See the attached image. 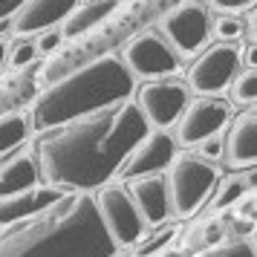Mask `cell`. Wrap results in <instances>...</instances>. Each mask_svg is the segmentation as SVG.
<instances>
[{
  "label": "cell",
  "mask_w": 257,
  "mask_h": 257,
  "mask_svg": "<svg viewBox=\"0 0 257 257\" xmlns=\"http://www.w3.org/2000/svg\"><path fill=\"white\" fill-rule=\"evenodd\" d=\"M38 49L35 44L29 41V38H18L12 47L6 49V64L12 67V70H24V67H29L32 61H35Z\"/></svg>",
  "instance_id": "cell-24"
},
{
  "label": "cell",
  "mask_w": 257,
  "mask_h": 257,
  "mask_svg": "<svg viewBox=\"0 0 257 257\" xmlns=\"http://www.w3.org/2000/svg\"><path fill=\"white\" fill-rule=\"evenodd\" d=\"M116 251L93 194L84 191H64L52 205L0 234V257H113Z\"/></svg>",
  "instance_id": "cell-2"
},
{
  "label": "cell",
  "mask_w": 257,
  "mask_h": 257,
  "mask_svg": "<svg viewBox=\"0 0 257 257\" xmlns=\"http://www.w3.org/2000/svg\"><path fill=\"white\" fill-rule=\"evenodd\" d=\"M159 32L179 58H197L211 41V12L199 0H182L179 6L168 9L159 21Z\"/></svg>",
  "instance_id": "cell-5"
},
{
  "label": "cell",
  "mask_w": 257,
  "mask_h": 257,
  "mask_svg": "<svg viewBox=\"0 0 257 257\" xmlns=\"http://www.w3.org/2000/svg\"><path fill=\"white\" fill-rule=\"evenodd\" d=\"M29 116L21 110L12 113H0V156H9L12 151H18L29 136Z\"/></svg>",
  "instance_id": "cell-18"
},
{
  "label": "cell",
  "mask_w": 257,
  "mask_h": 257,
  "mask_svg": "<svg viewBox=\"0 0 257 257\" xmlns=\"http://www.w3.org/2000/svg\"><path fill=\"white\" fill-rule=\"evenodd\" d=\"M231 231L237 234L234 240H245L248 234H254V220H248V217H237V220H231Z\"/></svg>",
  "instance_id": "cell-29"
},
{
  "label": "cell",
  "mask_w": 257,
  "mask_h": 257,
  "mask_svg": "<svg viewBox=\"0 0 257 257\" xmlns=\"http://www.w3.org/2000/svg\"><path fill=\"white\" fill-rule=\"evenodd\" d=\"M208 6L220 15H240V12L254 9L257 0H208Z\"/></svg>",
  "instance_id": "cell-27"
},
{
  "label": "cell",
  "mask_w": 257,
  "mask_h": 257,
  "mask_svg": "<svg viewBox=\"0 0 257 257\" xmlns=\"http://www.w3.org/2000/svg\"><path fill=\"white\" fill-rule=\"evenodd\" d=\"M231 101L234 104H257V70L237 72L231 81Z\"/></svg>",
  "instance_id": "cell-20"
},
{
  "label": "cell",
  "mask_w": 257,
  "mask_h": 257,
  "mask_svg": "<svg viewBox=\"0 0 257 257\" xmlns=\"http://www.w3.org/2000/svg\"><path fill=\"white\" fill-rule=\"evenodd\" d=\"M81 0H24V6L12 15V35H41L47 29H55L67 21V15Z\"/></svg>",
  "instance_id": "cell-12"
},
{
  "label": "cell",
  "mask_w": 257,
  "mask_h": 257,
  "mask_svg": "<svg viewBox=\"0 0 257 257\" xmlns=\"http://www.w3.org/2000/svg\"><path fill=\"white\" fill-rule=\"evenodd\" d=\"M245 194V185L243 179H240V174H228L222 176L220 182H217V188H214V197H211V208L214 211H225L231 208L234 202H240Z\"/></svg>",
  "instance_id": "cell-19"
},
{
  "label": "cell",
  "mask_w": 257,
  "mask_h": 257,
  "mask_svg": "<svg viewBox=\"0 0 257 257\" xmlns=\"http://www.w3.org/2000/svg\"><path fill=\"white\" fill-rule=\"evenodd\" d=\"M225 162L231 168H243V171L257 165V113H240L228 121Z\"/></svg>",
  "instance_id": "cell-14"
},
{
  "label": "cell",
  "mask_w": 257,
  "mask_h": 257,
  "mask_svg": "<svg viewBox=\"0 0 257 257\" xmlns=\"http://www.w3.org/2000/svg\"><path fill=\"white\" fill-rule=\"evenodd\" d=\"M176 139L168 130H148L136 148L130 151V156L124 159V165L118 168V174L124 179H139V176H151V174H162L168 171V165L174 162L176 156Z\"/></svg>",
  "instance_id": "cell-11"
},
{
  "label": "cell",
  "mask_w": 257,
  "mask_h": 257,
  "mask_svg": "<svg viewBox=\"0 0 257 257\" xmlns=\"http://www.w3.org/2000/svg\"><path fill=\"white\" fill-rule=\"evenodd\" d=\"M61 29H47V32H41V38L35 41V49L38 52H55L61 47Z\"/></svg>",
  "instance_id": "cell-28"
},
{
  "label": "cell",
  "mask_w": 257,
  "mask_h": 257,
  "mask_svg": "<svg viewBox=\"0 0 257 257\" xmlns=\"http://www.w3.org/2000/svg\"><path fill=\"white\" fill-rule=\"evenodd\" d=\"M148 130L151 127L136 101H121L61 127L44 130L35 139L32 153L47 185L90 194L118 174Z\"/></svg>",
  "instance_id": "cell-1"
},
{
  "label": "cell",
  "mask_w": 257,
  "mask_h": 257,
  "mask_svg": "<svg viewBox=\"0 0 257 257\" xmlns=\"http://www.w3.org/2000/svg\"><path fill=\"white\" fill-rule=\"evenodd\" d=\"M197 257H257V248L248 240H228V243L211 245L205 251H199Z\"/></svg>",
  "instance_id": "cell-23"
},
{
  "label": "cell",
  "mask_w": 257,
  "mask_h": 257,
  "mask_svg": "<svg viewBox=\"0 0 257 257\" xmlns=\"http://www.w3.org/2000/svg\"><path fill=\"white\" fill-rule=\"evenodd\" d=\"M24 6V0H0V18H12Z\"/></svg>",
  "instance_id": "cell-30"
},
{
  "label": "cell",
  "mask_w": 257,
  "mask_h": 257,
  "mask_svg": "<svg viewBox=\"0 0 257 257\" xmlns=\"http://www.w3.org/2000/svg\"><path fill=\"white\" fill-rule=\"evenodd\" d=\"M171 237H174V228H171L168 222H165V225H156L151 237H142L139 243H136L133 254H136V257H153V254H159L165 245L171 243Z\"/></svg>",
  "instance_id": "cell-21"
},
{
  "label": "cell",
  "mask_w": 257,
  "mask_h": 257,
  "mask_svg": "<svg viewBox=\"0 0 257 257\" xmlns=\"http://www.w3.org/2000/svg\"><path fill=\"white\" fill-rule=\"evenodd\" d=\"M231 121V104L222 95H197L188 101L185 113L176 121V145L182 148H197L199 142L217 136L228 127Z\"/></svg>",
  "instance_id": "cell-10"
},
{
  "label": "cell",
  "mask_w": 257,
  "mask_h": 257,
  "mask_svg": "<svg viewBox=\"0 0 257 257\" xmlns=\"http://www.w3.org/2000/svg\"><path fill=\"white\" fill-rule=\"evenodd\" d=\"M41 182V168L32 151L15 153L0 162V199L18 197Z\"/></svg>",
  "instance_id": "cell-16"
},
{
  "label": "cell",
  "mask_w": 257,
  "mask_h": 257,
  "mask_svg": "<svg viewBox=\"0 0 257 257\" xmlns=\"http://www.w3.org/2000/svg\"><path fill=\"white\" fill-rule=\"evenodd\" d=\"M243 49L231 41H217L214 47H205L197 61L188 67V90L197 95H222L240 72Z\"/></svg>",
  "instance_id": "cell-6"
},
{
  "label": "cell",
  "mask_w": 257,
  "mask_h": 257,
  "mask_svg": "<svg viewBox=\"0 0 257 257\" xmlns=\"http://www.w3.org/2000/svg\"><path fill=\"white\" fill-rule=\"evenodd\" d=\"M127 194L133 197L136 208H139L145 225H165L171 211V197H168V182L165 174H151V176H139V179H127Z\"/></svg>",
  "instance_id": "cell-13"
},
{
  "label": "cell",
  "mask_w": 257,
  "mask_h": 257,
  "mask_svg": "<svg viewBox=\"0 0 257 257\" xmlns=\"http://www.w3.org/2000/svg\"><path fill=\"white\" fill-rule=\"evenodd\" d=\"M136 78L127 72L118 55H98L81 67L70 70L49 84L29 107V127L44 130L61 127L67 121L90 116L95 110L130 101Z\"/></svg>",
  "instance_id": "cell-3"
},
{
  "label": "cell",
  "mask_w": 257,
  "mask_h": 257,
  "mask_svg": "<svg viewBox=\"0 0 257 257\" xmlns=\"http://www.w3.org/2000/svg\"><path fill=\"white\" fill-rule=\"evenodd\" d=\"M165 182H168L171 211L176 217H194L214 194L220 182V168L205 162L197 153H176L174 162L168 165Z\"/></svg>",
  "instance_id": "cell-4"
},
{
  "label": "cell",
  "mask_w": 257,
  "mask_h": 257,
  "mask_svg": "<svg viewBox=\"0 0 257 257\" xmlns=\"http://www.w3.org/2000/svg\"><path fill=\"white\" fill-rule=\"evenodd\" d=\"M113 257H121V254H113Z\"/></svg>",
  "instance_id": "cell-36"
},
{
  "label": "cell",
  "mask_w": 257,
  "mask_h": 257,
  "mask_svg": "<svg viewBox=\"0 0 257 257\" xmlns=\"http://www.w3.org/2000/svg\"><path fill=\"white\" fill-rule=\"evenodd\" d=\"M245 24L240 15H217V21H211V35L217 41H231L237 44V38H243Z\"/></svg>",
  "instance_id": "cell-22"
},
{
  "label": "cell",
  "mask_w": 257,
  "mask_h": 257,
  "mask_svg": "<svg viewBox=\"0 0 257 257\" xmlns=\"http://www.w3.org/2000/svg\"><path fill=\"white\" fill-rule=\"evenodd\" d=\"M240 179H243L245 191H251V188H257V165H254V168H245L243 174H240Z\"/></svg>",
  "instance_id": "cell-32"
},
{
  "label": "cell",
  "mask_w": 257,
  "mask_h": 257,
  "mask_svg": "<svg viewBox=\"0 0 257 257\" xmlns=\"http://www.w3.org/2000/svg\"><path fill=\"white\" fill-rule=\"evenodd\" d=\"M116 6H118V0H87V3H78L72 9V15H67V21L61 24V38L72 41V38L87 35L90 29L104 24L107 18L116 12Z\"/></svg>",
  "instance_id": "cell-17"
},
{
  "label": "cell",
  "mask_w": 257,
  "mask_h": 257,
  "mask_svg": "<svg viewBox=\"0 0 257 257\" xmlns=\"http://www.w3.org/2000/svg\"><path fill=\"white\" fill-rule=\"evenodd\" d=\"M188 101H191L188 84L174 78V75L145 81L139 87V95H136V107L145 116L148 127H153V130L174 127L176 121H179V116L185 113Z\"/></svg>",
  "instance_id": "cell-9"
},
{
  "label": "cell",
  "mask_w": 257,
  "mask_h": 257,
  "mask_svg": "<svg viewBox=\"0 0 257 257\" xmlns=\"http://www.w3.org/2000/svg\"><path fill=\"white\" fill-rule=\"evenodd\" d=\"M64 191L55 185H35L18 194V197L0 199V228H9L12 222H21L26 217H35L38 211H44L47 205H52Z\"/></svg>",
  "instance_id": "cell-15"
},
{
  "label": "cell",
  "mask_w": 257,
  "mask_h": 257,
  "mask_svg": "<svg viewBox=\"0 0 257 257\" xmlns=\"http://www.w3.org/2000/svg\"><path fill=\"white\" fill-rule=\"evenodd\" d=\"M243 64H248V70H257V41L243 49Z\"/></svg>",
  "instance_id": "cell-31"
},
{
  "label": "cell",
  "mask_w": 257,
  "mask_h": 257,
  "mask_svg": "<svg viewBox=\"0 0 257 257\" xmlns=\"http://www.w3.org/2000/svg\"><path fill=\"white\" fill-rule=\"evenodd\" d=\"M6 49H9V44H6V41L0 38V70L6 67Z\"/></svg>",
  "instance_id": "cell-34"
},
{
  "label": "cell",
  "mask_w": 257,
  "mask_h": 257,
  "mask_svg": "<svg viewBox=\"0 0 257 257\" xmlns=\"http://www.w3.org/2000/svg\"><path fill=\"white\" fill-rule=\"evenodd\" d=\"M254 107H257V104H254ZM254 113H257V110H254Z\"/></svg>",
  "instance_id": "cell-37"
},
{
  "label": "cell",
  "mask_w": 257,
  "mask_h": 257,
  "mask_svg": "<svg viewBox=\"0 0 257 257\" xmlns=\"http://www.w3.org/2000/svg\"><path fill=\"white\" fill-rule=\"evenodd\" d=\"M254 248H257V231H254Z\"/></svg>",
  "instance_id": "cell-35"
},
{
  "label": "cell",
  "mask_w": 257,
  "mask_h": 257,
  "mask_svg": "<svg viewBox=\"0 0 257 257\" xmlns=\"http://www.w3.org/2000/svg\"><path fill=\"white\" fill-rule=\"evenodd\" d=\"M93 202H95V211L104 222L110 240L116 243V248H124V245H136L145 237V220H142L139 208L133 197L127 194V188L121 185H107L95 188L93 191Z\"/></svg>",
  "instance_id": "cell-7"
},
{
  "label": "cell",
  "mask_w": 257,
  "mask_h": 257,
  "mask_svg": "<svg viewBox=\"0 0 257 257\" xmlns=\"http://www.w3.org/2000/svg\"><path fill=\"white\" fill-rule=\"evenodd\" d=\"M245 32L251 35V41H257V6L251 9V15H248V21H245Z\"/></svg>",
  "instance_id": "cell-33"
},
{
  "label": "cell",
  "mask_w": 257,
  "mask_h": 257,
  "mask_svg": "<svg viewBox=\"0 0 257 257\" xmlns=\"http://www.w3.org/2000/svg\"><path fill=\"white\" fill-rule=\"evenodd\" d=\"M197 156H202V159L211 162V165H220V159H225V142L220 139V133L211 136V139H205V142H199Z\"/></svg>",
  "instance_id": "cell-25"
},
{
  "label": "cell",
  "mask_w": 257,
  "mask_h": 257,
  "mask_svg": "<svg viewBox=\"0 0 257 257\" xmlns=\"http://www.w3.org/2000/svg\"><path fill=\"white\" fill-rule=\"evenodd\" d=\"M222 237H225V220H205L202 222V228H199V243L202 245H220Z\"/></svg>",
  "instance_id": "cell-26"
},
{
  "label": "cell",
  "mask_w": 257,
  "mask_h": 257,
  "mask_svg": "<svg viewBox=\"0 0 257 257\" xmlns=\"http://www.w3.org/2000/svg\"><path fill=\"white\" fill-rule=\"evenodd\" d=\"M121 64L127 67V72L133 78H142V81H151V78H168V75H176L179 70V52H176L168 41L162 38V32L156 29H145L139 35H133L121 47Z\"/></svg>",
  "instance_id": "cell-8"
}]
</instances>
